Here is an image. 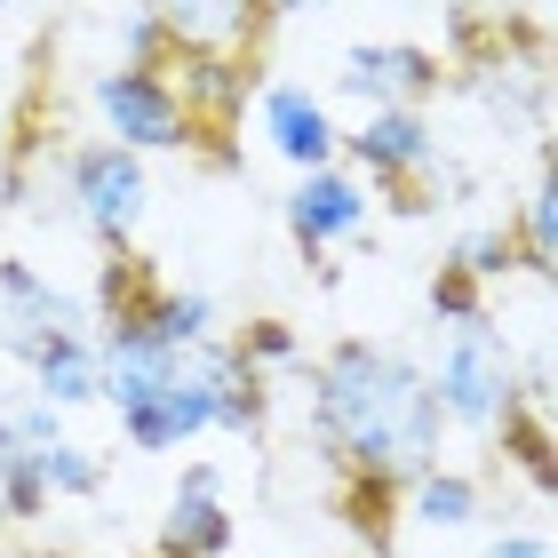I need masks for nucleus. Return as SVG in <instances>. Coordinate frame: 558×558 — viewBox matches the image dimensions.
<instances>
[{
	"label": "nucleus",
	"instance_id": "obj_1",
	"mask_svg": "<svg viewBox=\"0 0 558 558\" xmlns=\"http://www.w3.org/2000/svg\"><path fill=\"white\" fill-rule=\"evenodd\" d=\"M295 375L312 384V439L327 454V471H360V478H391L399 487L408 471L439 463L447 415L430 399L423 360H408L399 343L336 336Z\"/></svg>",
	"mask_w": 558,
	"mask_h": 558
},
{
	"label": "nucleus",
	"instance_id": "obj_2",
	"mask_svg": "<svg viewBox=\"0 0 558 558\" xmlns=\"http://www.w3.org/2000/svg\"><path fill=\"white\" fill-rule=\"evenodd\" d=\"M336 160L360 175V184L384 192L399 216H430L439 199H463L471 192V175L447 160L439 120H430V112H367L360 129H343Z\"/></svg>",
	"mask_w": 558,
	"mask_h": 558
},
{
	"label": "nucleus",
	"instance_id": "obj_3",
	"mask_svg": "<svg viewBox=\"0 0 558 558\" xmlns=\"http://www.w3.org/2000/svg\"><path fill=\"white\" fill-rule=\"evenodd\" d=\"M423 375H430L439 415L454 430H478V439H495L502 415L519 408V351H511V327H495V312L454 319L439 343V367H423Z\"/></svg>",
	"mask_w": 558,
	"mask_h": 558
},
{
	"label": "nucleus",
	"instance_id": "obj_4",
	"mask_svg": "<svg viewBox=\"0 0 558 558\" xmlns=\"http://www.w3.org/2000/svg\"><path fill=\"white\" fill-rule=\"evenodd\" d=\"M64 208H72V232L96 240V256H120V247H136L151 216V175L112 136H81L64 144Z\"/></svg>",
	"mask_w": 558,
	"mask_h": 558
},
{
	"label": "nucleus",
	"instance_id": "obj_5",
	"mask_svg": "<svg viewBox=\"0 0 558 558\" xmlns=\"http://www.w3.org/2000/svg\"><path fill=\"white\" fill-rule=\"evenodd\" d=\"M88 105L105 120V136L120 151H192V112H184V88L168 81V64H105L88 72Z\"/></svg>",
	"mask_w": 558,
	"mask_h": 558
},
{
	"label": "nucleus",
	"instance_id": "obj_6",
	"mask_svg": "<svg viewBox=\"0 0 558 558\" xmlns=\"http://www.w3.org/2000/svg\"><path fill=\"white\" fill-rule=\"evenodd\" d=\"M136 9L168 33V57L232 64L247 81H264V48L279 33L271 0H136Z\"/></svg>",
	"mask_w": 558,
	"mask_h": 558
},
{
	"label": "nucleus",
	"instance_id": "obj_7",
	"mask_svg": "<svg viewBox=\"0 0 558 558\" xmlns=\"http://www.w3.org/2000/svg\"><path fill=\"white\" fill-rule=\"evenodd\" d=\"M439 88H447V64L423 40H351L336 57V96L367 112H430Z\"/></svg>",
	"mask_w": 558,
	"mask_h": 558
},
{
	"label": "nucleus",
	"instance_id": "obj_8",
	"mask_svg": "<svg viewBox=\"0 0 558 558\" xmlns=\"http://www.w3.org/2000/svg\"><path fill=\"white\" fill-rule=\"evenodd\" d=\"M72 327H88V303L57 288L40 264L24 256H0V360H33L48 336H72Z\"/></svg>",
	"mask_w": 558,
	"mask_h": 558
},
{
	"label": "nucleus",
	"instance_id": "obj_9",
	"mask_svg": "<svg viewBox=\"0 0 558 558\" xmlns=\"http://www.w3.org/2000/svg\"><path fill=\"white\" fill-rule=\"evenodd\" d=\"M240 543V519L223 511V471L216 463H184V478H175L168 511H160V535H151V550L136 558H223Z\"/></svg>",
	"mask_w": 558,
	"mask_h": 558
},
{
	"label": "nucleus",
	"instance_id": "obj_10",
	"mask_svg": "<svg viewBox=\"0 0 558 558\" xmlns=\"http://www.w3.org/2000/svg\"><path fill=\"white\" fill-rule=\"evenodd\" d=\"M279 216H288V240L303 247V264H319L336 240H360L367 232V184L343 160L336 168H312V175H295V192L279 199Z\"/></svg>",
	"mask_w": 558,
	"mask_h": 558
},
{
	"label": "nucleus",
	"instance_id": "obj_11",
	"mask_svg": "<svg viewBox=\"0 0 558 558\" xmlns=\"http://www.w3.org/2000/svg\"><path fill=\"white\" fill-rule=\"evenodd\" d=\"M264 136L295 175L336 168V151H343V129H336V112H327V96L303 88V81H264Z\"/></svg>",
	"mask_w": 558,
	"mask_h": 558
},
{
	"label": "nucleus",
	"instance_id": "obj_12",
	"mask_svg": "<svg viewBox=\"0 0 558 558\" xmlns=\"http://www.w3.org/2000/svg\"><path fill=\"white\" fill-rule=\"evenodd\" d=\"M478 511H487V487H478V471L423 463V471L399 478V519L430 526V535H463V526H478Z\"/></svg>",
	"mask_w": 558,
	"mask_h": 558
},
{
	"label": "nucleus",
	"instance_id": "obj_13",
	"mask_svg": "<svg viewBox=\"0 0 558 558\" xmlns=\"http://www.w3.org/2000/svg\"><path fill=\"white\" fill-rule=\"evenodd\" d=\"M24 375H33V391L48 399V408H88V399H105V367H96V327H72V336H48L33 360H24Z\"/></svg>",
	"mask_w": 558,
	"mask_h": 558
},
{
	"label": "nucleus",
	"instance_id": "obj_14",
	"mask_svg": "<svg viewBox=\"0 0 558 558\" xmlns=\"http://www.w3.org/2000/svg\"><path fill=\"white\" fill-rule=\"evenodd\" d=\"M223 336H232V351H240V360L264 375V384H271V375H295L303 360H312V351H303V336H295V327L279 319V312H256V319L223 327Z\"/></svg>",
	"mask_w": 558,
	"mask_h": 558
},
{
	"label": "nucleus",
	"instance_id": "obj_15",
	"mask_svg": "<svg viewBox=\"0 0 558 558\" xmlns=\"http://www.w3.org/2000/svg\"><path fill=\"white\" fill-rule=\"evenodd\" d=\"M33 454V471H40V487L48 502H96L105 495V463L81 447V439H57V447H24Z\"/></svg>",
	"mask_w": 558,
	"mask_h": 558
},
{
	"label": "nucleus",
	"instance_id": "obj_16",
	"mask_svg": "<svg viewBox=\"0 0 558 558\" xmlns=\"http://www.w3.org/2000/svg\"><path fill=\"white\" fill-rule=\"evenodd\" d=\"M447 264H463L478 288H495V279L519 271V247H511V223H478V232H463L447 247Z\"/></svg>",
	"mask_w": 558,
	"mask_h": 558
},
{
	"label": "nucleus",
	"instance_id": "obj_17",
	"mask_svg": "<svg viewBox=\"0 0 558 558\" xmlns=\"http://www.w3.org/2000/svg\"><path fill=\"white\" fill-rule=\"evenodd\" d=\"M478 312H495V288H478L463 264H439V271H430V319H439V327L478 319Z\"/></svg>",
	"mask_w": 558,
	"mask_h": 558
},
{
	"label": "nucleus",
	"instance_id": "obj_18",
	"mask_svg": "<svg viewBox=\"0 0 558 558\" xmlns=\"http://www.w3.org/2000/svg\"><path fill=\"white\" fill-rule=\"evenodd\" d=\"M0 511H9V526L48 519V487H40L33 454H9V463H0Z\"/></svg>",
	"mask_w": 558,
	"mask_h": 558
},
{
	"label": "nucleus",
	"instance_id": "obj_19",
	"mask_svg": "<svg viewBox=\"0 0 558 558\" xmlns=\"http://www.w3.org/2000/svg\"><path fill=\"white\" fill-rule=\"evenodd\" d=\"M0 415H9L16 447H57V439H64V408H48L40 391H16V399H0Z\"/></svg>",
	"mask_w": 558,
	"mask_h": 558
},
{
	"label": "nucleus",
	"instance_id": "obj_20",
	"mask_svg": "<svg viewBox=\"0 0 558 558\" xmlns=\"http://www.w3.org/2000/svg\"><path fill=\"white\" fill-rule=\"evenodd\" d=\"M112 48H120L112 64H168V33H160L144 9H120V16H112Z\"/></svg>",
	"mask_w": 558,
	"mask_h": 558
},
{
	"label": "nucleus",
	"instance_id": "obj_21",
	"mask_svg": "<svg viewBox=\"0 0 558 558\" xmlns=\"http://www.w3.org/2000/svg\"><path fill=\"white\" fill-rule=\"evenodd\" d=\"M478 558H550V535H543V526H502Z\"/></svg>",
	"mask_w": 558,
	"mask_h": 558
},
{
	"label": "nucleus",
	"instance_id": "obj_22",
	"mask_svg": "<svg viewBox=\"0 0 558 558\" xmlns=\"http://www.w3.org/2000/svg\"><path fill=\"white\" fill-rule=\"evenodd\" d=\"M0 160H9V105H0Z\"/></svg>",
	"mask_w": 558,
	"mask_h": 558
},
{
	"label": "nucleus",
	"instance_id": "obj_23",
	"mask_svg": "<svg viewBox=\"0 0 558 558\" xmlns=\"http://www.w3.org/2000/svg\"><path fill=\"white\" fill-rule=\"evenodd\" d=\"M9 9H16V0H0V24H9Z\"/></svg>",
	"mask_w": 558,
	"mask_h": 558
},
{
	"label": "nucleus",
	"instance_id": "obj_24",
	"mask_svg": "<svg viewBox=\"0 0 558 558\" xmlns=\"http://www.w3.org/2000/svg\"><path fill=\"white\" fill-rule=\"evenodd\" d=\"M487 9H519V0H487Z\"/></svg>",
	"mask_w": 558,
	"mask_h": 558
},
{
	"label": "nucleus",
	"instance_id": "obj_25",
	"mask_svg": "<svg viewBox=\"0 0 558 558\" xmlns=\"http://www.w3.org/2000/svg\"><path fill=\"white\" fill-rule=\"evenodd\" d=\"M0 535H9V511H0Z\"/></svg>",
	"mask_w": 558,
	"mask_h": 558
}]
</instances>
